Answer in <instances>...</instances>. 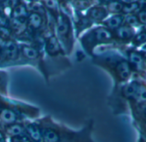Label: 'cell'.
Returning <instances> with one entry per match:
<instances>
[{"mask_svg": "<svg viewBox=\"0 0 146 142\" xmlns=\"http://www.w3.org/2000/svg\"><path fill=\"white\" fill-rule=\"evenodd\" d=\"M94 61L112 77L115 82L114 89H118L132 80L134 74L127 59L119 53L113 51L101 53L100 55L95 57Z\"/></svg>", "mask_w": 146, "mask_h": 142, "instance_id": "1", "label": "cell"}, {"mask_svg": "<svg viewBox=\"0 0 146 142\" xmlns=\"http://www.w3.org/2000/svg\"><path fill=\"white\" fill-rule=\"evenodd\" d=\"M85 48L92 55V50L98 45H115L117 43L114 32L104 26H97L85 36Z\"/></svg>", "mask_w": 146, "mask_h": 142, "instance_id": "2", "label": "cell"}, {"mask_svg": "<svg viewBox=\"0 0 146 142\" xmlns=\"http://www.w3.org/2000/svg\"><path fill=\"white\" fill-rule=\"evenodd\" d=\"M126 58L129 61L134 73L140 74L146 70V56L143 52L136 49L126 50Z\"/></svg>", "mask_w": 146, "mask_h": 142, "instance_id": "3", "label": "cell"}, {"mask_svg": "<svg viewBox=\"0 0 146 142\" xmlns=\"http://www.w3.org/2000/svg\"><path fill=\"white\" fill-rule=\"evenodd\" d=\"M113 32L115 35V38L118 43L127 44V43L132 42L134 35L136 34V30L124 22L122 26H121Z\"/></svg>", "mask_w": 146, "mask_h": 142, "instance_id": "4", "label": "cell"}, {"mask_svg": "<svg viewBox=\"0 0 146 142\" xmlns=\"http://www.w3.org/2000/svg\"><path fill=\"white\" fill-rule=\"evenodd\" d=\"M109 15V11L106 7L103 5L92 6L89 9L87 13V16L92 21H96L98 23H103Z\"/></svg>", "mask_w": 146, "mask_h": 142, "instance_id": "5", "label": "cell"}, {"mask_svg": "<svg viewBox=\"0 0 146 142\" xmlns=\"http://www.w3.org/2000/svg\"><path fill=\"white\" fill-rule=\"evenodd\" d=\"M125 22V15L122 14H110L106 18V20L102 23L103 26L114 32L122 26Z\"/></svg>", "mask_w": 146, "mask_h": 142, "instance_id": "6", "label": "cell"}, {"mask_svg": "<svg viewBox=\"0 0 146 142\" xmlns=\"http://www.w3.org/2000/svg\"><path fill=\"white\" fill-rule=\"evenodd\" d=\"M57 31L61 36H67L68 34V32H70V24L67 17L61 15L58 21Z\"/></svg>", "mask_w": 146, "mask_h": 142, "instance_id": "7", "label": "cell"}, {"mask_svg": "<svg viewBox=\"0 0 146 142\" xmlns=\"http://www.w3.org/2000/svg\"><path fill=\"white\" fill-rule=\"evenodd\" d=\"M27 134L29 135L30 138L34 142H40L42 140V134L39 128L36 124H29L27 127Z\"/></svg>", "mask_w": 146, "mask_h": 142, "instance_id": "8", "label": "cell"}, {"mask_svg": "<svg viewBox=\"0 0 146 142\" xmlns=\"http://www.w3.org/2000/svg\"><path fill=\"white\" fill-rule=\"evenodd\" d=\"M107 5L105 6L107 10L109 11L110 14H121L122 13V9H123V6L124 4L122 3H121L118 0H112L110 2H109L108 3H106Z\"/></svg>", "mask_w": 146, "mask_h": 142, "instance_id": "9", "label": "cell"}, {"mask_svg": "<svg viewBox=\"0 0 146 142\" xmlns=\"http://www.w3.org/2000/svg\"><path fill=\"white\" fill-rule=\"evenodd\" d=\"M27 23L30 26V27H32L33 29L34 30L38 29L42 25V17L39 14L33 12L29 14L27 19Z\"/></svg>", "mask_w": 146, "mask_h": 142, "instance_id": "10", "label": "cell"}, {"mask_svg": "<svg viewBox=\"0 0 146 142\" xmlns=\"http://www.w3.org/2000/svg\"><path fill=\"white\" fill-rule=\"evenodd\" d=\"M1 120L5 124H13L16 120L15 113L9 109H3L0 114Z\"/></svg>", "mask_w": 146, "mask_h": 142, "instance_id": "11", "label": "cell"}, {"mask_svg": "<svg viewBox=\"0 0 146 142\" xmlns=\"http://www.w3.org/2000/svg\"><path fill=\"white\" fill-rule=\"evenodd\" d=\"M141 6L142 5L140 3H129V4H124L121 14L124 15L137 14L139 12V10L140 9Z\"/></svg>", "mask_w": 146, "mask_h": 142, "instance_id": "12", "label": "cell"}, {"mask_svg": "<svg viewBox=\"0 0 146 142\" xmlns=\"http://www.w3.org/2000/svg\"><path fill=\"white\" fill-rule=\"evenodd\" d=\"M4 53L8 59H11V60L15 59L18 55V49L16 44L13 42H9L5 46Z\"/></svg>", "mask_w": 146, "mask_h": 142, "instance_id": "13", "label": "cell"}, {"mask_svg": "<svg viewBox=\"0 0 146 142\" xmlns=\"http://www.w3.org/2000/svg\"><path fill=\"white\" fill-rule=\"evenodd\" d=\"M133 44L135 47H139L141 45H144L146 43V30L142 29L140 32H136L134 35L133 40H132Z\"/></svg>", "mask_w": 146, "mask_h": 142, "instance_id": "14", "label": "cell"}, {"mask_svg": "<svg viewBox=\"0 0 146 142\" xmlns=\"http://www.w3.org/2000/svg\"><path fill=\"white\" fill-rule=\"evenodd\" d=\"M47 51L50 55H56L60 51V45L55 37H51L47 43Z\"/></svg>", "mask_w": 146, "mask_h": 142, "instance_id": "15", "label": "cell"}, {"mask_svg": "<svg viewBox=\"0 0 146 142\" xmlns=\"http://www.w3.org/2000/svg\"><path fill=\"white\" fill-rule=\"evenodd\" d=\"M42 137L44 142H58L60 141L59 135L52 130H45Z\"/></svg>", "mask_w": 146, "mask_h": 142, "instance_id": "16", "label": "cell"}, {"mask_svg": "<svg viewBox=\"0 0 146 142\" xmlns=\"http://www.w3.org/2000/svg\"><path fill=\"white\" fill-rule=\"evenodd\" d=\"M21 52L28 59L33 60V59H36L38 56V51L35 49H33V48H32L30 46H22Z\"/></svg>", "mask_w": 146, "mask_h": 142, "instance_id": "17", "label": "cell"}, {"mask_svg": "<svg viewBox=\"0 0 146 142\" xmlns=\"http://www.w3.org/2000/svg\"><path fill=\"white\" fill-rule=\"evenodd\" d=\"M22 132H23V128L19 124H13L7 130V133L9 135H10L11 136L21 135H22Z\"/></svg>", "mask_w": 146, "mask_h": 142, "instance_id": "18", "label": "cell"}, {"mask_svg": "<svg viewBox=\"0 0 146 142\" xmlns=\"http://www.w3.org/2000/svg\"><path fill=\"white\" fill-rule=\"evenodd\" d=\"M26 14V9L22 5H17L13 9V16L16 18H24Z\"/></svg>", "mask_w": 146, "mask_h": 142, "instance_id": "19", "label": "cell"}, {"mask_svg": "<svg viewBox=\"0 0 146 142\" xmlns=\"http://www.w3.org/2000/svg\"><path fill=\"white\" fill-rule=\"evenodd\" d=\"M74 4L78 9H85L90 7L91 2L89 0H74Z\"/></svg>", "mask_w": 146, "mask_h": 142, "instance_id": "20", "label": "cell"}, {"mask_svg": "<svg viewBox=\"0 0 146 142\" xmlns=\"http://www.w3.org/2000/svg\"><path fill=\"white\" fill-rule=\"evenodd\" d=\"M12 142H31L29 138L25 135H18V136H14L11 140Z\"/></svg>", "mask_w": 146, "mask_h": 142, "instance_id": "21", "label": "cell"}, {"mask_svg": "<svg viewBox=\"0 0 146 142\" xmlns=\"http://www.w3.org/2000/svg\"><path fill=\"white\" fill-rule=\"evenodd\" d=\"M17 0H5L3 6L6 8H15L17 6Z\"/></svg>", "mask_w": 146, "mask_h": 142, "instance_id": "22", "label": "cell"}, {"mask_svg": "<svg viewBox=\"0 0 146 142\" xmlns=\"http://www.w3.org/2000/svg\"><path fill=\"white\" fill-rule=\"evenodd\" d=\"M44 4L49 9H56V1L55 0H44Z\"/></svg>", "mask_w": 146, "mask_h": 142, "instance_id": "23", "label": "cell"}, {"mask_svg": "<svg viewBox=\"0 0 146 142\" xmlns=\"http://www.w3.org/2000/svg\"><path fill=\"white\" fill-rule=\"evenodd\" d=\"M123 4H129V3H139L140 0H118Z\"/></svg>", "mask_w": 146, "mask_h": 142, "instance_id": "24", "label": "cell"}, {"mask_svg": "<svg viewBox=\"0 0 146 142\" xmlns=\"http://www.w3.org/2000/svg\"><path fill=\"white\" fill-rule=\"evenodd\" d=\"M139 75L140 76V79H142V80L145 82V83L146 84V70L144 72H142V73H140V74H139Z\"/></svg>", "mask_w": 146, "mask_h": 142, "instance_id": "25", "label": "cell"}, {"mask_svg": "<svg viewBox=\"0 0 146 142\" xmlns=\"http://www.w3.org/2000/svg\"><path fill=\"white\" fill-rule=\"evenodd\" d=\"M139 3H141V5H146V0H140Z\"/></svg>", "mask_w": 146, "mask_h": 142, "instance_id": "26", "label": "cell"}, {"mask_svg": "<svg viewBox=\"0 0 146 142\" xmlns=\"http://www.w3.org/2000/svg\"><path fill=\"white\" fill-rule=\"evenodd\" d=\"M145 118H146V107H145Z\"/></svg>", "mask_w": 146, "mask_h": 142, "instance_id": "27", "label": "cell"}, {"mask_svg": "<svg viewBox=\"0 0 146 142\" xmlns=\"http://www.w3.org/2000/svg\"><path fill=\"white\" fill-rule=\"evenodd\" d=\"M145 130H146V123L145 124Z\"/></svg>", "mask_w": 146, "mask_h": 142, "instance_id": "28", "label": "cell"}, {"mask_svg": "<svg viewBox=\"0 0 146 142\" xmlns=\"http://www.w3.org/2000/svg\"><path fill=\"white\" fill-rule=\"evenodd\" d=\"M30 1H37V0H30Z\"/></svg>", "mask_w": 146, "mask_h": 142, "instance_id": "29", "label": "cell"}, {"mask_svg": "<svg viewBox=\"0 0 146 142\" xmlns=\"http://www.w3.org/2000/svg\"><path fill=\"white\" fill-rule=\"evenodd\" d=\"M1 137H2V136H1V134H0V139H1Z\"/></svg>", "mask_w": 146, "mask_h": 142, "instance_id": "30", "label": "cell"}]
</instances>
